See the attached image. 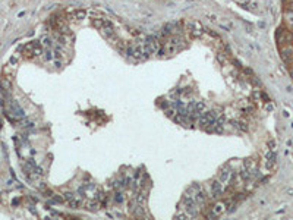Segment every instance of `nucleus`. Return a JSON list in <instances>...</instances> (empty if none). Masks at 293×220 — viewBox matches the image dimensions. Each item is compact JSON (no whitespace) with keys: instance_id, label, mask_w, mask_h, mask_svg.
<instances>
[{"instance_id":"9b49d317","label":"nucleus","mask_w":293,"mask_h":220,"mask_svg":"<svg viewBox=\"0 0 293 220\" xmlns=\"http://www.w3.org/2000/svg\"><path fill=\"white\" fill-rule=\"evenodd\" d=\"M114 200H116V203H122V201H123L122 194H120V192H117V194H116V197H114Z\"/></svg>"},{"instance_id":"f8f14e48","label":"nucleus","mask_w":293,"mask_h":220,"mask_svg":"<svg viewBox=\"0 0 293 220\" xmlns=\"http://www.w3.org/2000/svg\"><path fill=\"white\" fill-rule=\"evenodd\" d=\"M268 147H270V150H273V151H276V142L271 139V141H268Z\"/></svg>"},{"instance_id":"f257e3e1","label":"nucleus","mask_w":293,"mask_h":220,"mask_svg":"<svg viewBox=\"0 0 293 220\" xmlns=\"http://www.w3.org/2000/svg\"><path fill=\"white\" fill-rule=\"evenodd\" d=\"M277 40L281 44H287L289 45V44L293 43V35L289 31H286L283 28H279V31H277Z\"/></svg>"},{"instance_id":"2eb2a0df","label":"nucleus","mask_w":293,"mask_h":220,"mask_svg":"<svg viewBox=\"0 0 293 220\" xmlns=\"http://www.w3.org/2000/svg\"><path fill=\"white\" fill-rule=\"evenodd\" d=\"M290 75H292V78H293V68L290 69Z\"/></svg>"},{"instance_id":"6e6552de","label":"nucleus","mask_w":293,"mask_h":220,"mask_svg":"<svg viewBox=\"0 0 293 220\" xmlns=\"http://www.w3.org/2000/svg\"><path fill=\"white\" fill-rule=\"evenodd\" d=\"M195 109H197V112L201 115V113L205 112V104H204L202 101H197V103H195Z\"/></svg>"},{"instance_id":"423d86ee","label":"nucleus","mask_w":293,"mask_h":220,"mask_svg":"<svg viewBox=\"0 0 293 220\" xmlns=\"http://www.w3.org/2000/svg\"><path fill=\"white\" fill-rule=\"evenodd\" d=\"M73 18L78 19V21H82V19L86 18V12H85L84 9H76V10L73 12Z\"/></svg>"},{"instance_id":"ddd939ff","label":"nucleus","mask_w":293,"mask_h":220,"mask_svg":"<svg viewBox=\"0 0 293 220\" xmlns=\"http://www.w3.org/2000/svg\"><path fill=\"white\" fill-rule=\"evenodd\" d=\"M54 66H56L57 69H60V68H62V62H60L59 59H56V60H54Z\"/></svg>"},{"instance_id":"0eeeda50","label":"nucleus","mask_w":293,"mask_h":220,"mask_svg":"<svg viewBox=\"0 0 293 220\" xmlns=\"http://www.w3.org/2000/svg\"><path fill=\"white\" fill-rule=\"evenodd\" d=\"M42 54H44V62H50V60H53V59H54V56H53V50H51V48H45V51H44Z\"/></svg>"},{"instance_id":"20e7f679","label":"nucleus","mask_w":293,"mask_h":220,"mask_svg":"<svg viewBox=\"0 0 293 220\" xmlns=\"http://www.w3.org/2000/svg\"><path fill=\"white\" fill-rule=\"evenodd\" d=\"M224 211H226V207H224L223 203H217V204L212 207V213H214L215 216H221Z\"/></svg>"},{"instance_id":"4468645a","label":"nucleus","mask_w":293,"mask_h":220,"mask_svg":"<svg viewBox=\"0 0 293 220\" xmlns=\"http://www.w3.org/2000/svg\"><path fill=\"white\" fill-rule=\"evenodd\" d=\"M287 194H289V195H293V189L292 188H290V189H287Z\"/></svg>"},{"instance_id":"9d476101","label":"nucleus","mask_w":293,"mask_h":220,"mask_svg":"<svg viewBox=\"0 0 293 220\" xmlns=\"http://www.w3.org/2000/svg\"><path fill=\"white\" fill-rule=\"evenodd\" d=\"M97 207H98V204H97L95 201L88 203V210H97Z\"/></svg>"},{"instance_id":"f03ea898","label":"nucleus","mask_w":293,"mask_h":220,"mask_svg":"<svg viewBox=\"0 0 293 220\" xmlns=\"http://www.w3.org/2000/svg\"><path fill=\"white\" fill-rule=\"evenodd\" d=\"M223 192H224V185L217 179V180H214L212 183H211V197L212 198H218L220 195H223Z\"/></svg>"},{"instance_id":"1a4fd4ad","label":"nucleus","mask_w":293,"mask_h":220,"mask_svg":"<svg viewBox=\"0 0 293 220\" xmlns=\"http://www.w3.org/2000/svg\"><path fill=\"white\" fill-rule=\"evenodd\" d=\"M41 45H44L45 48H51V47H53V41H51V38L44 37V38L41 40Z\"/></svg>"},{"instance_id":"39448f33","label":"nucleus","mask_w":293,"mask_h":220,"mask_svg":"<svg viewBox=\"0 0 293 220\" xmlns=\"http://www.w3.org/2000/svg\"><path fill=\"white\" fill-rule=\"evenodd\" d=\"M243 167H245L248 172H251V170H253V169L256 167V162L252 160V159H248V160L243 162Z\"/></svg>"},{"instance_id":"7ed1b4c3","label":"nucleus","mask_w":293,"mask_h":220,"mask_svg":"<svg viewBox=\"0 0 293 220\" xmlns=\"http://www.w3.org/2000/svg\"><path fill=\"white\" fill-rule=\"evenodd\" d=\"M232 169H227V167H223L221 172L218 173V180L223 183V185H229L230 183V177H232Z\"/></svg>"}]
</instances>
